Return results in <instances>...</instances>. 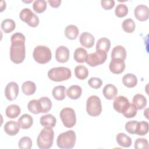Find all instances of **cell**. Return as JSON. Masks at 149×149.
<instances>
[{
	"label": "cell",
	"instance_id": "obj_17",
	"mask_svg": "<svg viewBox=\"0 0 149 149\" xmlns=\"http://www.w3.org/2000/svg\"><path fill=\"white\" fill-rule=\"evenodd\" d=\"M20 126L18 122L14 120H9L4 125V130L6 134L12 136L17 134L19 132Z\"/></svg>",
	"mask_w": 149,
	"mask_h": 149
},
{
	"label": "cell",
	"instance_id": "obj_28",
	"mask_svg": "<svg viewBox=\"0 0 149 149\" xmlns=\"http://www.w3.org/2000/svg\"><path fill=\"white\" fill-rule=\"evenodd\" d=\"M21 110L20 107L16 104H12L9 105L5 111L6 115L12 119L17 118L20 113Z\"/></svg>",
	"mask_w": 149,
	"mask_h": 149
},
{
	"label": "cell",
	"instance_id": "obj_20",
	"mask_svg": "<svg viewBox=\"0 0 149 149\" xmlns=\"http://www.w3.org/2000/svg\"><path fill=\"white\" fill-rule=\"evenodd\" d=\"M17 121L20 127L23 129L30 128L33 123V119L31 116L26 113L22 115Z\"/></svg>",
	"mask_w": 149,
	"mask_h": 149
},
{
	"label": "cell",
	"instance_id": "obj_13",
	"mask_svg": "<svg viewBox=\"0 0 149 149\" xmlns=\"http://www.w3.org/2000/svg\"><path fill=\"white\" fill-rule=\"evenodd\" d=\"M110 71L115 74L122 73L125 68L124 60L120 59H111L109 65Z\"/></svg>",
	"mask_w": 149,
	"mask_h": 149
},
{
	"label": "cell",
	"instance_id": "obj_33",
	"mask_svg": "<svg viewBox=\"0 0 149 149\" xmlns=\"http://www.w3.org/2000/svg\"><path fill=\"white\" fill-rule=\"evenodd\" d=\"M74 73L77 79L84 80L86 79L88 75V70L83 65H78L74 68Z\"/></svg>",
	"mask_w": 149,
	"mask_h": 149
},
{
	"label": "cell",
	"instance_id": "obj_23",
	"mask_svg": "<svg viewBox=\"0 0 149 149\" xmlns=\"http://www.w3.org/2000/svg\"><path fill=\"white\" fill-rule=\"evenodd\" d=\"M132 102L137 110H141L146 107L147 105V99L143 95L137 94L133 97Z\"/></svg>",
	"mask_w": 149,
	"mask_h": 149
},
{
	"label": "cell",
	"instance_id": "obj_27",
	"mask_svg": "<svg viewBox=\"0 0 149 149\" xmlns=\"http://www.w3.org/2000/svg\"><path fill=\"white\" fill-rule=\"evenodd\" d=\"M52 94L55 100H63L66 97V88L63 86H57L53 88Z\"/></svg>",
	"mask_w": 149,
	"mask_h": 149
},
{
	"label": "cell",
	"instance_id": "obj_14",
	"mask_svg": "<svg viewBox=\"0 0 149 149\" xmlns=\"http://www.w3.org/2000/svg\"><path fill=\"white\" fill-rule=\"evenodd\" d=\"M69 49L63 45L58 47L55 51L56 60L60 63L66 62L69 60Z\"/></svg>",
	"mask_w": 149,
	"mask_h": 149
},
{
	"label": "cell",
	"instance_id": "obj_12",
	"mask_svg": "<svg viewBox=\"0 0 149 149\" xmlns=\"http://www.w3.org/2000/svg\"><path fill=\"white\" fill-rule=\"evenodd\" d=\"M134 14L136 18L139 21H146L148 19L149 11L148 8L144 5H137L134 10Z\"/></svg>",
	"mask_w": 149,
	"mask_h": 149
},
{
	"label": "cell",
	"instance_id": "obj_21",
	"mask_svg": "<svg viewBox=\"0 0 149 149\" xmlns=\"http://www.w3.org/2000/svg\"><path fill=\"white\" fill-rule=\"evenodd\" d=\"M82 93V88L78 85H73L70 86L66 92L69 98L72 100H77L80 97Z\"/></svg>",
	"mask_w": 149,
	"mask_h": 149
},
{
	"label": "cell",
	"instance_id": "obj_46",
	"mask_svg": "<svg viewBox=\"0 0 149 149\" xmlns=\"http://www.w3.org/2000/svg\"><path fill=\"white\" fill-rule=\"evenodd\" d=\"M6 8V2L3 1H1V12H2Z\"/></svg>",
	"mask_w": 149,
	"mask_h": 149
},
{
	"label": "cell",
	"instance_id": "obj_26",
	"mask_svg": "<svg viewBox=\"0 0 149 149\" xmlns=\"http://www.w3.org/2000/svg\"><path fill=\"white\" fill-rule=\"evenodd\" d=\"M118 144L123 147H129L132 145V139L123 133H119L116 138Z\"/></svg>",
	"mask_w": 149,
	"mask_h": 149
},
{
	"label": "cell",
	"instance_id": "obj_44",
	"mask_svg": "<svg viewBox=\"0 0 149 149\" xmlns=\"http://www.w3.org/2000/svg\"><path fill=\"white\" fill-rule=\"evenodd\" d=\"M101 6L105 10H109L113 8L115 1L113 0H102L101 1Z\"/></svg>",
	"mask_w": 149,
	"mask_h": 149
},
{
	"label": "cell",
	"instance_id": "obj_4",
	"mask_svg": "<svg viewBox=\"0 0 149 149\" xmlns=\"http://www.w3.org/2000/svg\"><path fill=\"white\" fill-rule=\"evenodd\" d=\"M72 76L71 70L66 67H56L48 72V77L54 81L59 82L68 80Z\"/></svg>",
	"mask_w": 149,
	"mask_h": 149
},
{
	"label": "cell",
	"instance_id": "obj_41",
	"mask_svg": "<svg viewBox=\"0 0 149 149\" xmlns=\"http://www.w3.org/2000/svg\"><path fill=\"white\" fill-rule=\"evenodd\" d=\"M137 124L138 122L137 120L129 121L125 125V129L129 133L134 134L136 132Z\"/></svg>",
	"mask_w": 149,
	"mask_h": 149
},
{
	"label": "cell",
	"instance_id": "obj_15",
	"mask_svg": "<svg viewBox=\"0 0 149 149\" xmlns=\"http://www.w3.org/2000/svg\"><path fill=\"white\" fill-rule=\"evenodd\" d=\"M111 47L110 40L105 37L100 38L96 44V52L102 54H107Z\"/></svg>",
	"mask_w": 149,
	"mask_h": 149
},
{
	"label": "cell",
	"instance_id": "obj_18",
	"mask_svg": "<svg viewBox=\"0 0 149 149\" xmlns=\"http://www.w3.org/2000/svg\"><path fill=\"white\" fill-rule=\"evenodd\" d=\"M40 124L44 127L53 128L55 127L56 122L55 117L51 114H46L42 115L40 119Z\"/></svg>",
	"mask_w": 149,
	"mask_h": 149
},
{
	"label": "cell",
	"instance_id": "obj_6",
	"mask_svg": "<svg viewBox=\"0 0 149 149\" xmlns=\"http://www.w3.org/2000/svg\"><path fill=\"white\" fill-rule=\"evenodd\" d=\"M86 111L91 116H98L102 111V105L100 98L97 95H91L87 100Z\"/></svg>",
	"mask_w": 149,
	"mask_h": 149
},
{
	"label": "cell",
	"instance_id": "obj_10",
	"mask_svg": "<svg viewBox=\"0 0 149 149\" xmlns=\"http://www.w3.org/2000/svg\"><path fill=\"white\" fill-rule=\"evenodd\" d=\"M19 89L18 84L14 81L9 82L5 89V95L6 98L9 101L15 100L19 94Z\"/></svg>",
	"mask_w": 149,
	"mask_h": 149
},
{
	"label": "cell",
	"instance_id": "obj_1",
	"mask_svg": "<svg viewBox=\"0 0 149 149\" xmlns=\"http://www.w3.org/2000/svg\"><path fill=\"white\" fill-rule=\"evenodd\" d=\"M25 36L21 33H16L11 36L10 58L15 63H22L26 56Z\"/></svg>",
	"mask_w": 149,
	"mask_h": 149
},
{
	"label": "cell",
	"instance_id": "obj_37",
	"mask_svg": "<svg viewBox=\"0 0 149 149\" xmlns=\"http://www.w3.org/2000/svg\"><path fill=\"white\" fill-rule=\"evenodd\" d=\"M115 13L116 16L118 17H123L127 15L128 13V8L124 3H119L116 6Z\"/></svg>",
	"mask_w": 149,
	"mask_h": 149
},
{
	"label": "cell",
	"instance_id": "obj_11",
	"mask_svg": "<svg viewBox=\"0 0 149 149\" xmlns=\"http://www.w3.org/2000/svg\"><path fill=\"white\" fill-rule=\"evenodd\" d=\"M128 99L122 95L115 97L113 107L115 110L118 113H122L129 105Z\"/></svg>",
	"mask_w": 149,
	"mask_h": 149
},
{
	"label": "cell",
	"instance_id": "obj_36",
	"mask_svg": "<svg viewBox=\"0 0 149 149\" xmlns=\"http://www.w3.org/2000/svg\"><path fill=\"white\" fill-rule=\"evenodd\" d=\"M148 132V123L146 121L138 122L136 134L139 136H144Z\"/></svg>",
	"mask_w": 149,
	"mask_h": 149
},
{
	"label": "cell",
	"instance_id": "obj_40",
	"mask_svg": "<svg viewBox=\"0 0 149 149\" xmlns=\"http://www.w3.org/2000/svg\"><path fill=\"white\" fill-rule=\"evenodd\" d=\"M122 113L127 118H132L136 115L137 109L133 104H129L128 107Z\"/></svg>",
	"mask_w": 149,
	"mask_h": 149
},
{
	"label": "cell",
	"instance_id": "obj_38",
	"mask_svg": "<svg viewBox=\"0 0 149 149\" xmlns=\"http://www.w3.org/2000/svg\"><path fill=\"white\" fill-rule=\"evenodd\" d=\"M27 108L29 111L34 114H38L41 113L38 100H32L29 101L27 105Z\"/></svg>",
	"mask_w": 149,
	"mask_h": 149
},
{
	"label": "cell",
	"instance_id": "obj_5",
	"mask_svg": "<svg viewBox=\"0 0 149 149\" xmlns=\"http://www.w3.org/2000/svg\"><path fill=\"white\" fill-rule=\"evenodd\" d=\"M33 56L36 62L40 64H44L51 61L52 53L48 47L38 45L34 49Z\"/></svg>",
	"mask_w": 149,
	"mask_h": 149
},
{
	"label": "cell",
	"instance_id": "obj_42",
	"mask_svg": "<svg viewBox=\"0 0 149 149\" xmlns=\"http://www.w3.org/2000/svg\"><path fill=\"white\" fill-rule=\"evenodd\" d=\"M134 148L136 149H146L148 148V143L146 139L139 138L134 143Z\"/></svg>",
	"mask_w": 149,
	"mask_h": 149
},
{
	"label": "cell",
	"instance_id": "obj_43",
	"mask_svg": "<svg viewBox=\"0 0 149 149\" xmlns=\"http://www.w3.org/2000/svg\"><path fill=\"white\" fill-rule=\"evenodd\" d=\"M88 84L91 87L95 89H98L102 84V81L100 78L93 77L88 80Z\"/></svg>",
	"mask_w": 149,
	"mask_h": 149
},
{
	"label": "cell",
	"instance_id": "obj_35",
	"mask_svg": "<svg viewBox=\"0 0 149 149\" xmlns=\"http://www.w3.org/2000/svg\"><path fill=\"white\" fill-rule=\"evenodd\" d=\"M33 8L37 13H42L47 9V2L45 0H36L33 2Z\"/></svg>",
	"mask_w": 149,
	"mask_h": 149
},
{
	"label": "cell",
	"instance_id": "obj_8",
	"mask_svg": "<svg viewBox=\"0 0 149 149\" xmlns=\"http://www.w3.org/2000/svg\"><path fill=\"white\" fill-rule=\"evenodd\" d=\"M19 17L22 21L26 22L30 27H36L39 24L38 17L29 8L22 9L20 12Z\"/></svg>",
	"mask_w": 149,
	"mask_h": 149
},
{
	"label": "cell",
	"instance_id": "obj_24",
	"mask_svg": "<svg viewBox=\"0 0 149 149\" xmlns=\"http://www.w3.org/2000/svg\"><path fill=\"white\" fill-rule=\"evenodd\" d=\"M122 83L124 86L129 88H132L137 83V77L132 73H127L122 78Z\"/></svg>",
	"mask_w": 149,
	"mask_h": 149
},
{
	"label": "cell",
	"instance_id": "obj_7",
	"mask_svg": "<svg viewBox=\"0 0 149 149\" xmlns=\"http://www.w3.org/2000/svg\"><path fill=\"white\" fill-rule=\"evenodd\" d=\"M63 125L68 127H73L76 123V117L74 110L71 108H63L59 113Z\"/></svg>",
	"mask_w": 149,
	"mask_h": 149
},
{
	"label": "cell",
	"instance_id": "obj_31",
	"mask_svg": "<svg viewBox=\"0 0 149 149\" xmlns=\"http://www.w3.org/2000/svg\"><path fill=\"white\" fill-rule=\"evenodd\" d=\"M22 89L25 95H30L36 92V85L31 81H26L22 84Z\"/></svg>",
	"mask_w": 149,
	"mask_h": 149
},
{
	"label": "cell",
	"instance_id": "obj_30",
	"mask_svg": "<svg viewBox=\"0 0 149 149\" xmlns=\"http://www.w3.org/2000/svg\"><path fill=\"white\" fill-rule=\"evenodd\" d=\"M87 51L81 47H79L76 49L74 52V59L78 63H83L86 62V59L87 56Z\"/></svg>",
	"mask_w": 149,
	"mask_h": 149
},
{
	"label": "cell",
	"instance_id": "obj_25",
	"mask_svg": "<svg viewBox=\"0 0 149 149\" xmlns=\"http://www.w3.org/2000/svg\"><path fill=\"white\" fill-rule=\"evenodd\" d=\"M39 106L41 113H46L50 111L52 107L51 100L47 97H41L38 100Z\"/></svg>",
	"mask_w": 149,
	"mask_h": 149
},
{
	"label": "cell",
	"instance_id": "obj_2",
	"mask_svg": "<svg viewBox=\"0 0 149 149\" xmlns=\"http://www.w3.org/2000/svg\"><path fill=\"white\" fill-rule=\"evenodd\" d=\"M54 132L51 127H45L41 130L37 139V144L41 149H48L52 146Z\"/></svg>",
	"mask_w": 149,
	"mask_h": 149
},
{
	"label": "cell",
	"instance_id": "obj_22",
	"mask_svg": "<svg viewBox=\"0 0 149 149\" xmlns=\"http://www.w3.org/2000/svg\"><path fill=\"white\" fill-rule=\"evenodd\" d=\"M126 57V49L121 45L115 47L111 52V59H120L125 60Z\"/></svg>",
	"mask_w": 149,
	"mask_h": 149
},
{
	"label": "cell",
	"instance_id": "obj_19",
	"mask_svg": "<svg viewBox=\"0 0 149 149\" xmlns=\"http://www.w3.org/2000/svg\"><path fill=\"white\" fill-rule=\"evenodd\" d=\"M102 93L105 98L107 100H112L116 96L118 89L114 85L108 84L104 87Z\"/></svg>",
	"mask_w": 149,
	"mask_h": 149
},
{
	"label": "cell",
	"instance_id": "obj_16",
	"mask_svg": "<svg viewBox=\"0 0 149 149\" xmlns=\"http://www.w3.org/2000/svg\"><path fill=\"white\" fill-rule=\"evenodd\" d=\"M94 36L88 32H84L81 34L79 37V41L82 46L87 48H91L94 44Z\"/></svg>",
	"mask_w": 149,
	"mask_h": 149
},
{
	"label": "cell",
	"instance_id": "obj_34",
	"mask_svg": "<svg viewBox=\"0 0 149 149\" xmlns=\"http://www.w3.org/2000/svg\"><path fill=\"white\" fill-rule=\"evenodd\" d=\"M122 26L123 30L126 33H133L134 31L135 27H136L134 22L133 21V19H130V18L125 19L122 22Z\"/></svg>",
	"mask_w": 149,
	"mask_h": 149
},
{
	"label": "cell",
	"instance_id": "obj_39",
	"mask_svg": "<svg viewBox=\"0 0 149 149\" xmlns=\"http://www.w3.org/2000/svg\"><path fill=\"white\" fill-rule=\"evenodd\" d=\"M18 146L20 149H30L32 147L31 139L27 136L22 137L19 141Z\"/></svg>",
	"mask_w": 149,
	"mask_h": 149
},
{
	"label": "cell",
	"instance_id": "obj_3",
	"mask_svg": "<svg viewBox=\"0 0 149 149\" xmlns=\"http://www.w3.org/2000/svg\"><path fill=\"white\" fill-rule=\"evenodd\" d=\"M76 136L75 132L72 130H68L59 134L56 140L57 146L62 149H70L75 145Z\"/></svg>",
	"mask_w": 149,
	"mask_h": 149
},
{
	"label": "cell",
	"instance_id": "obj_32",
	"mask_svg": "<svg viewBox=\"0 0 149 149\" xmlns=\"http://www.w3.org/2000/svg\"><path fill=\"white\" fill-rule=\"evenodd\" d=\"M1 27L4 33H9L15 29L16 23L12 19H6L2 22Z\"/></svg>",
	"mask_w": 149,
	"mask_h": 149
},
{
	"label": "cell",
	"instance_id": "obj_9",
	"mask_svg": "<svg viewBox=\"0 0 149 149\" xmlns=\"http://www.w3.org/2000/svg\"><path fill=\"white\" fill-rule=\"evenodd\" d=\"M107 58V54H102L97 52L87 55L86 62L90 66L94 67L104 63Z\"/></svg>",
	"mask_w": 149,
	"mask_h": 149
},
{
	"label": "cell",
	"instance_id": "obj_29",
	"mask_svg": "<svg viewBox=\"0 0 149 149\" xmlns=\"http://www.w3.org/2000/svg\"><path fill=\"white\" fill-rule=\"evenodd\" d=\"M79 34L77 27L73 24L68 25L65 29V36L69 40H74Z\"/></svg>",
	"mask_w": 149,
	"mask_h": 149
},
{
	"label": "cell",
	"instance_id": "obj_45",
	"mask_svg": "<svg viewBox=\"0 0 149 149\" xmlns=\"http://www.w3.org/2000/svg\"><path fill=\"white\" fill-rule=\"evenodd\" d=\"M48 2L49 3L50 6L53 8L59 7L61 3V0H48Z\"/></svg>",
	"mask_w": 149,
	"mask_h": 149
}]
</instances>
